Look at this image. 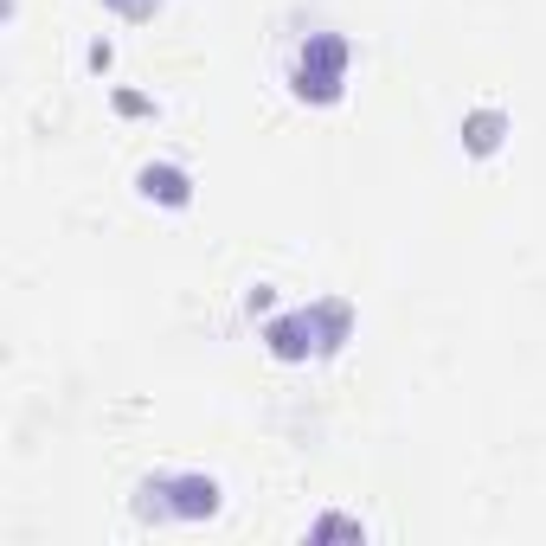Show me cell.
I'll return each instance as SVG.
<instances>
[{
	"instance_id": "cell-1",
	"label": "cell",
	"mask_w": 546,
	"mask_h": 546,
	"mask_svg": "<svg viewBox=\"0 0 546 546\" xmlns=\"http://www.w3.org/2000/svg\"><path fill=\"white\" fill-rule=\"evenodd\" d=\"M341 71H347V45L341 39H309V52H302V97H315V103H328L341 90Z\"/></svg>"
},
{
	"instance_id": "cell-2",
	"label": "cell",
	"mask_w": 546,
	"mask_h": 546,
	"mask_svg": "<svg viewBox=\"0 0 546 546\" xmlns=\"http://www.w3.org/2000/svg\"><path fill=\"white\" fill-rule=\"evenodd\" d=\"M142 187H148V200H168V206L187 200V174H180V168H148Z\"/></svg>"
},
{
	"instance_id": "cell-3",
	"label": "cell",
	"mask_w": 546,
	"mask_h": 546,
	"mask_svg": "<svg viewBox=\"0 0 546 546\" xmlns=\"http://www.w3.org/2000/svg\"><path fill=\"white\" fill-rule=\"evenodd\" d=\"M495 129H502V116H476V123H469V142H476V148H495Z\"/></svg>"
},
{
	"instance_id": "cell-4",
	"label": "cell",
	"mask_w": 546,
	"mask_h": 546,
	"mask_svg": "<svg viewBox=\"0 0 546 546\" xmlns=\"http://www.w3.org/2000/svg\"><path fill=\"white\" fill-rule=\"evenodd\" d=\"M110 7H123V13H135V20H142V13H155V0H110Z\"/></svg>"
}]
</instances>
